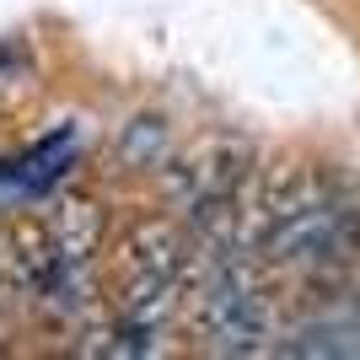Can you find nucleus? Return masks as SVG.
<instances>
[{"mask_svg": "<svg viewBox=\"0 0 360 360\" xmlns=\"http://www.w3.org/2000/svg\"><path fill=\"white\" fill-rule=\"evenodd\" d=\"M194 312L199 333L215 355H264L274 349V307L258 285L248 253L221 258V264H199L194 269Z\"/></svg>", "mask_w": 360, "mask_h": 360, "instance_id": "f257e3e1", "label": "nucleus"}, {"mask_svg": "<svg viewBox=\"0 0 360 360\" xmlns=\"http://www.w3.org/2000/svg\"><path fill=\"white\" fill-rule=\"evenodd\" d=\"M162 183H167V194H172L178 210H188V205H199V199L242 194V188L253 183V150H248V140L215 135V140H205L199 150L178 156V162L167 156Z\"/></svg>", "mask_w": 360, "mask_h": 360, "instance_id": "f03ea898", "label": "nucleus"}, {"mask_svg": "<svg viewBox=\"0 0 360 360\" xmlns=\"http://www.w3.org/2000/svg\"><path fill=\"white\" fill-rule=\"evenodd\" d=\"M124 274H156V280L188 285L194 280V242H188V231L178 221H167V215L135 221L129 237H124Z\"/></svg>", "mask_w": 360, "mask_h": 360, "instance_id": "7ed1b4c3", "label": "nucleus"}, {"mask_svg": "<svg viewBox=\"0 0 360 360\" xmlns=\"http://www.w3.org/2000/svg\"><path fill=\"white\" fill-rule=\"evenodd\" d=\"M49 237L60 248L65 264H91V253L103 248V210L81 194H65L54 199V210H49Z\"/></svg>", "mask_w": 360, "mask_h": 360, "instance_id": "20e7f679", "label": "nucleus"}, {"mask_svg": "<svg viewBox=\"0 0 360 360\" xmlns=\"http://www.w3.org/2000/svg\"><path fill=\"white\" fill-rule=\"evenodd\" d=\"M280 349L285 355H360V301L307 317Z\"/></svg>", "mask_w": 360, "mask_h": 360, "instance_id": "39448f33", "label": "nucleus"}, {"mask_svg": "<svg viewBox=\"0 0 360 360\" xmlns=\"http://www.w3.org/2000/svg\"><path fill=\"white\" fill-rule=\"evenodd\" d=\"M11 258H16L22 280H27L38 296L65 274V258H60V248H54V237H49V221H16L11 226Z\"/></svg>", "mask_w": 360, "mask_h": 360, "instance_id": "423d86ee", "label": "nucleus"}, {"mask_svg": "<svg viewBox=\"0 0 360 360\" xmlns=\"http://www.w3.org/2000/svg\"><path fill=\"white\" fill-rule=\"evenodd\" d=\"M113 156H119L124 172H162L167 156H172L167 119H162V113H140V119H129V124H124V135L113 140Z\"/></svg>", "mask_w": 360, "mask_h": 360, "instance_id": "0eeeda50", "label": "nucleus"}]
</instances>
